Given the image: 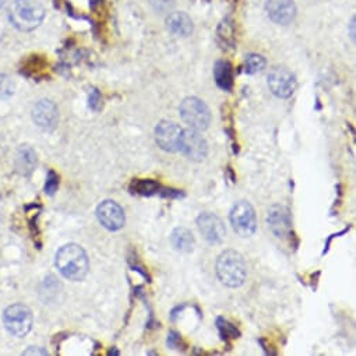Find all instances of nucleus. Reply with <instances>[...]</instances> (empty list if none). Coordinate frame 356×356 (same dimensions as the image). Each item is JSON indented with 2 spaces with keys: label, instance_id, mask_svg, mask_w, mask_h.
Instances as JSON below:
<instances>
[{
  "label": "nucleus",
  "instance_id": "obj_1",
  "mask_svg": "<svg viewBox=\"0 0 356 356\" xmlns=\"http://www.w3.org/2000/svg\"><path fill=\"white\" fill-rule=\"evenodd\" d=\"M56 267L65 278L70 281H83L90 270L87 253L79 245L70 244L56 253Z\"/></svg>",
  "mask_w": 356,
  "mask_h": 356
},
{
  "label": "nucleus",
  "instance_id": "obj_2",
  "mask_svg": "<svg viewBox=\"0 0 356 356\" xmlns=\"http://www.w3.org/2000/svg\"><path fill=\"white\" fill-rule=\"evenodd\" d=\"M217 275L219 281L229 288H239L245 284L248 270L245 259L235 250L221 253L217 260Z\"/></svg>",
  "mask_w": 356,
  "mask_h": 356
},
{
  "label": "nucleus",
  "instance_id": "obj_3",
  "mask_svg": "<svg viewBox=\"0 0 356 356\" xmlns=\"http://www.w3.org/2000/svg\"><path fill=\"white\" fill-rule=\"evenodd\" d=\"M45 19V9L31 0H17L9 12L10 23L23 32L32 31L41 26Z\"/></svg>",
  "mask_w": 356,
  "mask_h": 356
},
{
  "label": "nucleus",
  "instance_id": "obj_4",
  "mask_svg": "<svg viewBox=\"0 0 356 356\" xmlns=\"http://www.w3.org/2000/svg\"><path fill=\"white\" fill-rule=\"evenodd\" d=\"M182 121L195 130H206L211 122L208 106L196 97L186 98L181 105Z\"/></svg>",
  "mask_w": 356,
  "mask_h": 356
},
{
  "label": "nucleus",
  "instance_id": "obj_5",
  "mask_svg": "<svg viewBox=\"0 0 356 356\" xmlns=\"http://www.w3.org/2000/svg\"><path fill=\"white\" fill-rule=\"evenodd\" d=\"M229 219L233 230L242 237H250L256 232V212L252 204L248 201L236 203L230 210Z\"/></svg>",
  "mask_w": 356,
  "mask_h": 356
},
{
  "label": "nucleus",
  "instance_id": "obj_6",
  "mask_svg": "<svg viewBox=\"0 0 356 356\" xmlns=\"http://www.w3.org/2000/svg\"><path fill=\"white\" fill-rule=\"evenodd\" d=\"M3 323L8 331L16 337H24L31 331L32 315L24 305H13L5 310Z\"/></svg>",
  "mask_w": 356,
  "mask_h": 356
},
{
  "label": "nucleus",
  "instance_id": "obj_7",
  "mask_svg": "<svg viewBox=\"0 0 356 356\" xmlns=\"http://www.w3.org/2000/svg\"><path fill=\"white\" fill-rule=\"evenodd\" d=\"M184 130L173 122H161L155 128L157 144L168 152L181 151V140Z\"/></svg>",
  "mask_w": 356,
  "mask_h": 356
},
{
  "label": "nucleus",
  "instance_id": "obj_8",
  "mask_svg": "<svg viewBox=\"0 0 356 356\" xmlns=\"http://www.w3.org/2000/svg\"><path fill=\"white\" fill-rule=\"evenodd\" d=\"M268 87L278 98H289L296 88L295 76L285 68H274L268 75Z\"/></svg>",
  "mask_w": 356,
  "mask_h": 356
},
{
  "label": "nucleus",
  "instance_id": "obj_9",
  "mask_svg": "<svg viewBox=\"0 0 356 356\" xmlns=\"http://www.w3.org/2000/svg\"><path fill=\"white\" fill-rule=\"evenodd\" d=\"M181 151L193 161H203L208 154L207 140L199 133V130L188 129L182 133Z\"/></svg>",
  "mask_w": 356,
  "mask_h": 356
},
{
  "label": "nucleus",
  "instance_id": "obj_10",
  "mask_svg": "<svg viewBox=\"0 0 356 356\" xmlns=\"http://www.w3.org/2000/svg\"><path fill=\"white\" fill-rule=\"evenodd\" d=\"M97 217L102 226H105L109 230L122 229L126 222L125 211L113 200L102 201L97 208Z\"/></svg>",
  "mask_w": 356,
  "mask_h": 356
},
{
  "label": "nucleus",
  "instance_id": "obj_11",
  "mask_svg": "<svg viewBox=\"0 0 356 356\" xmlns=\"http://www.w3.org/2000/svg\"><path fill=\"white\" fill-rule=\"evenodd\" d=\"M197 226L201 232V235L204 236V239L212 245L221 244L225 239V226L222 224V221L211 214V212H204L197 218Z\"/></svg>",
  "mask_w": 356,
  "mask_h": 356
},
{
  "label": "nucleus",
  "instance_id": "obj_12",
  "mask_svg": "<svg viewBox=\"0 0 356 356\" xmlns=\"http://www.w3.org/2000/svg\"><path fill=\"white\" fill-rule=\"evenodd\" d=\"M266 10L268 17L279 26L290 24L296 16L293 0H267Z\"/></svg>",
  "mask_w": 356,
  "mask_h": 356
},
{
  "label": "nucleus",
  "instance_id": "obj_13",
  "mask_svg": "<svg viewBox=\"0 0 356 356\" xmlns=\"http://www.w3.org/2000/svg\"><path fill=\"white\" fill-rule=\"evenodd\" d=\"M34 122L43 130H52L57 126L59 110L56 105L49 99H42L37 102L32 109Z\"/></svg>",
  "mask_w": 356,
  "mask_h": 356
},
{
  "label": "nucleus",
  "instance_id": "obj_14",
  "mask_svg": "<svg viewBox=\"0 0 356 356\" xmlns=\"http://www.w3.org/2000/svg\"><path fill=\"white\" fill-rule=\"evenodd\" d=\"M267 224L277 237H286L292 230L290 212L284 206H273L268 210Z\"/></svg>",
  "mask_w": 356,
  "mask_h": 356
},
{
  "label": "nucleus",
  "instance_id": "obj_15",
  "mask_svg": "<svg viewBox=\"0 0 356 356\" xmlns=\"http://www.w3.org/2000/svg\"><path fill=\"white\" fill-rule=\"evenodd\" d=\"M168 30L176 37H189L193 32V21L186 13L176 12L168 16L166 19Z\"/></svg>",
  "mask_w": 356,
  "mask_h": 356
},
{
  "label": "nucleus",
  "instance_id": "obj_16",
  "mask_svg": "<svg viewBox=\"0 0 356 356\" xmlns=\"http://www.w3.org/2000/svg\"><path fill=\"white\" fill-rule=\"evenodd\" d=\"M172 246L182 253H190L195 249V236L186 228H176L170 235Z\"/></svg>",
  "mask_w": 356,
  "mask_h": 356
},
{
  "label": "nucleus",
  "instance_id": "obj_17",
  "mask_svg": "<svg viewBox=\"0 0 356 356\" xmlns=\"http://www.w3.org/2000/svg\"><path fill=\"white\" fill-rule=\"evenodd\" d=\"M214 77H215V83L217 86L224 90V91H230L233 87V72H232V66L225 62V61H219L215 63L214 68Z\"/></svg>",
  "mask_w": 356,
  "mask_h": 356
},
{
  "label": "nucleus",
  "instance_id": "obj_18",
  "mask_svg": "<svg viewBox=\"0 0 356 356\" xmlns=\"http://www.w3.org/2000/svg\"><path fill=\"white\" fill-rule=\"evenodd\" d=\"M35 165H37L35 151L28 146L20 147V150L17 151V155H16L17 170L21 172L23 175H30L34 170Z\"/></svg>",
  "mask_w": 356,
  "mask_h": 356
},
{
  "label": "nucleus",
  "instance_id": "obj_19",
  "mask_svg": "<svg viewBox=\"0 0 356 356\" xmlns=\"http://www.w3.org/2000/svg\"><path fill=\"white\" fill-rule=\"evenodd\" d=\"M266 68V59L261 55L252 53L246 56L245 61V72L248 75H255L257 72H261Z\"/></svg>",
  "mask_w": 356,
  "mask_h": 356
},
{
  "label": "nucleus",
  "instance_id": "obj_20",
  "mask_svg": "<svg viewBox=\"0 0 356 356\" xmlns=\"http://www.w3.org/2000/svg\"><path fill=\"white\" fill-rule=\"evenodd\" d=\"M130 189L133 190V193L143 195V196H150V195H154L159 189V186L154 181H135L132 184Z\"/></svg>",
  "mask_w": 356,
  "mask_h": 356
},
{
  "label": "nucleus",
  "instance_id": "obj_21",
  "mask_svg": "<svg viewBox=\"0 0 356 356\" xmlns=\"http://www.w3.org/2000/svg\"><path fill=\"white\" fill-rule=\"evenodd\" d=\"M13 94H14L13 80L9 76L0 73V101L10 98Z\"/></svg>",
  "mask_w": 356,
  "mask_h": 356
},
{
  "label": "nucleus",
  "instance_id": "obj_22",
  "mask_svg": "<svg viewBox=\"0 0 356 356\" xmlns=\"http://www.w3.org/2000/svg\"><path fill=\"white\" fill-rule=\"evenodd\" d=\"M219 39H224V45H233V27L229 20H225L218 30Z\"/></svg>",
  "mask_w": 356,
  "mask_h": 356
},
{
  "label": "nucleus",
  "instance_id": "obj_23",
  "mask_svg": "<svg viewBox=\"0 0 356 356\" xmlns=\"http://www.w3.org/2000/svg\"><path fill=\"white\" fill-rule=\"evenodd\" d=\"M59 188V176L53 172L49 170L48 176H46V184H45V192L48 195H53Z\"/></svg>",
  "mask_w": 356,
  "mask_h": 356
},
{
  "label": "nucleus",
  "instance_id": "obj_24",
  "mask_svg": "<svg viewBox=\"0 0 356 356\" xmlns=\"http://www.w3.org/2000/svg\"><path fill=\"white\" fill-rule=\"evenodd\" d=\"M218 328H219V331H221V334L222 335H225V337H230V338H237V335H239V333H237V330L232 326V324H229L226 320H224V319H218Z\"/></svg>",
  "mask_w": 356,
  "mask_h": 356
},
{
  "label": "nucleus",
  "instance_id": "obj_25",
  "mask_svg": "<svg viewBox=\"0 0 356 356\" xmlns=\"http://www.w3.org/2000/svg\"><path fill=\"white\" fill-rule=\"evenodd\" d=\"M99 101H101V95H99V92L97 90H94L91 92V95H90V106L97 109V103H99Z\"/></svg>",
  "mask_w": 356,
  "mask_h": 356
},
{
  "label": "nucleus",
  "instance_id": "obj_26",
  "mask_svg": "<svg viewBox=\"0 0 356 356\" xmlns=\"http://www.w3.org/2000/svg\"><path fill=\"white\" fill-rule=\"evenodd\" d=\"M48 355L46 350H39V349H28L24 352V355Z\"/></svg>",
  "mask_w": 356,
  "mask_h": 356
},
{
  "label": "nucleus",
  "instance_id": "obj_27",
  "mask_svg": "<svg viewBox=\"0 0 356 356\" xmlns=\"http://www.w3.org/2000/svg\"><path fill=\"white\" fill-rule=\"evenodd\" d=\"M6 2H8V0H0V10H3V9H5Z\"/></svg>",
  "mask_w": 356,
  "mask_h": 356
}]
</instances>
